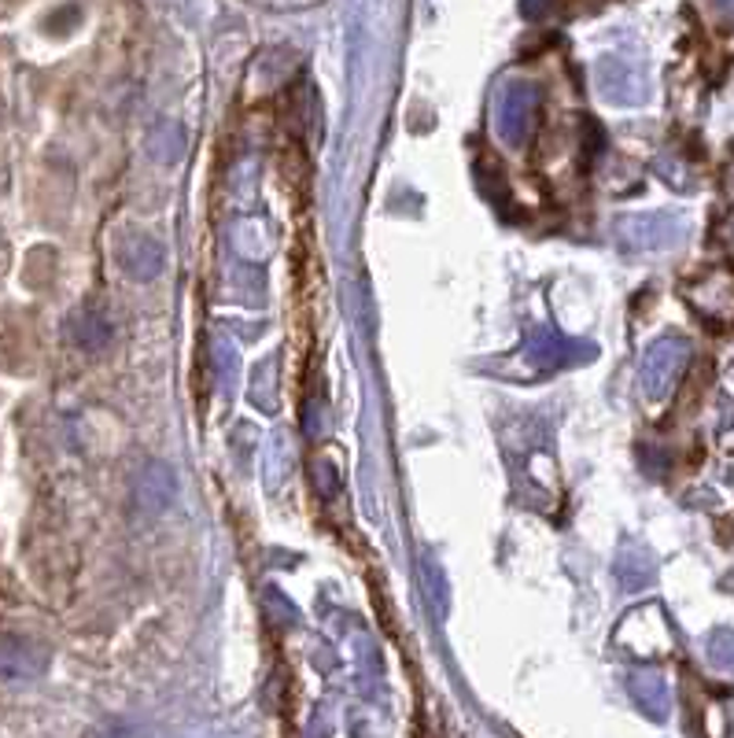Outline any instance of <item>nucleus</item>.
<instances>
[{"instance_id":"20e7f679","label":"nucleus","mask_w":734,"mask_h":738,"mask_svg":"<svg viewBox=\"0 0 734 738\" xmlns=\"http://www.w3.org/2000/svg\"><path fill=\"white\" fill-rule=\"evenodd\" d=\"M631 695H635L638 705H643L649 716H657V721L668 713V687L657 672H638V676L631 679Z\"/></svg>"},{"instance_id":"f257e3e1","label":"nucleus","mask_w":734,"mask_h":738,"mask_svg":"<svg viewBox=\"0 0 734 738\" xmlns=\"http://www.w3.org/2000/svg\"><path fill=\"white\" fill-rule=\"evenodd\" d=\"M45 665H49V653H45V647H37V642H30V639H15V635H8V642H4V676L8 679L41 676Z\"/></svg>"},{"instance_id":"39448f33","label":"nucleus","mask_w":734,"mask_h":738,"mask_svg":"<svg viewBox=\"0 0 734 738\" xmlns=\"http://www.w3.org/2000/svg\"><path fill=\"white\" fill-rule=\"evenodd\" d=\"M74 340H78L86 351H100V348H107L111 329H107L104 317H97V314H78V317H74Z\"/></svg>"},{"instance_id":"0eeeda50","label":"nucleus","mask_w":734,"mask_h":738,"mask_svg":"<svg viewBox=\"0 0 734 738\" xmlns=\"http://www.w3.org/2000/svg\"><path fill=\"white\" fill-rule=\"evenodd\" d=\"M709 658L712 665L723 672H734V631H717L709 639Z\"/></svg>"},{"instance_id":"f03ea898","label":"nucleus","mask_w":734,"mask_h":738,"mask_svg":"<svg viewBox=\"0 0 734 738\" xmlns=\"http://www.w3.org/2000/svg\"><path fill=\"white\" fill-rule=\"evenodd\" d=\"M123 266L137 282H152L155 274L163 270V248L155 245L152 237H134L123 245Z\"/></svg>"},{"instance_id":"423d86ee","label":"nucleus","mask_w":734,"mask_h":738,"mask_svg":"<svg viewBox=\"0 0 734 738\" xmlns=\"http://www.w3.org/2000/svg\"><path fill=\"white\" fill-rule=\"evenodd\" d=\"M683 354H686L683 343H661V348L654 351V391L665 388L668 373H675V366H680Z\"/></svg>"},{"instance_id":"7ed1b4c3","label":"nucleus","mask_w":734,"mask_h":738,"mask_svg":"<svg viewBox=\"0 0 734 738\" xmlns=\"http://www.w3.org/2000/svg\"><path fill=\"white\" fill-rule=\"evenodd\" d=\"M170 495H174L170 470L160 465V462L144 465V470H141V506L144 510H163L166 502H170Z\"/></svg>"}]
</instances>
